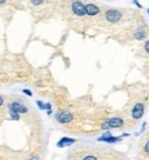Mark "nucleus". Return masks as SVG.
Returning <instances> with one entry per match:
<instances>
[{
	"mask_svg": "<svg viewBox=\"0 0 149 160\" xmlns=\"http://www.w3.org/2000/svg\"><path fill=\"white\" fill-rule=\"evenodd\" d=\"M123 126V120H122V118H112L107 120V122L102 124V130H109V128H119Z\"/></svg>",
	"mask_w": 149,
	"mask_h": 160,
	"instance_id": "nucleus-1",
	"label": "nucleus"
},
{
	"mask_svg": "<svg viewBox=\"0 0 149 160\" xmlns=\"http://www.w3.org/2000/svg\"><path fill=\"white\" fill-rule=\"evenodd\" d=\"M8 109H10V111H12V112H15V113H18V115L28 112V108H26L22 102H18V101L10 102V104H8Z\"/></svg>",
	"mask_w": 149,
	"mask_h": 160,
	"instance_id": "nucleus-2",
	"label": "nucleus"
},
{
	"mask_svg": "<svg viewBox=\"0 0 149 160\" xmlns=\"http://www.w3.org/2000/svg\"><path fill=\"white\" fill-rule=\"evenodd\" d=\"M55 119H57V122L62 123V124H65V123H69L72 119H73V115H72L71 112H68V111H62V112L57 113Z\"/></svg>",
	"mask_w": 149,
	"mask_h": 160,
	"instance_id": "nucleus-3",
	"label": "nucleus"
},
{
	"mask_svg": "<svg viewBox=\"0 0 149 160\" xmlns=\"http://www.w3.org/2000/svg\"><path fill=\"white\" fill-rule=\"evenodd\" d=\"M105 18L109 22H117L122 18V12L119 10H109V11H107V14H105Z\"/></svg>",
	"mask_w": 149,
	"mask_h": 160,
	"instance_id": "nucleus-4",
	"label": "nucleus"
},
{
	"mask_svg": "<svg viewBox=\"0 0 149 160\" xmlns=\"http://www.w3.org/2000/svg\"><path fill=\"white\" fill-rule=\"evenodd\" d=\"M72 11H73L76 15H79V17L86 15V8H84V4H83L82 2L72 3Z\"/></svg>",
	"mask_w": 149,
	"mask_h": 160,
	"instance_id": "nucleus-5",
	"label": "nucleus"
},
{
	"mask_svg": "<svg viewBox=\"0 0 149 160\" xmlns=\"http://www.w3.org/2000/svg\"><path fill=\"white\" fill-rule=\"evenodd\" d=\"M144 111H145V108H144V105L142 104H137V105H134V108H132V112H131V115H132V119H141L142 118V115H144Z\"/></svg>",
	"mask_w": 149,
	"mask_h": 160,
	"instance_id": "nucleus-6",
	"label": "nucleus"
},
{
	"mask_svg": "<svg viewBox=\"0 0 149 160\" xmlns=\"http://www.w3.org/2000/svg\"><path fill=\"white\" fill-rule=\"evenodd\" d=\"M84 8H86V14L90 15V17L99 14V7L95 4H84Z\"/></svg>",
	"mask_w": 149,
	"mask_h": 160,
	"instance_id": "nucleus-7",
	"label": "nucleus"
},
{
	"mask_svg": "<svg viewBox=\"0 0 149 160\" xmlns=\"http://www.w3.org/2000/svg\"><path fill=\"white\" fill-rule=\"evenodd\" d=\"M75 142H76V139H75V138H62L57 145H58V148H62V146L72 145V144H75Z\"/></svg>",
	"mask_w": 149,
	"mask_h": 160,
	"instance_id": "nucleus-8",
	"label": "nucleus"
},
{
	"mask_svg": "<svg viewBox=\"0 0 149 160\" xmlns=\"http://www.w3.org/2000/svg\"><path fill=\"white\" fill-rule=\"evenodd\" d=\"M120 137H101L98 138V141H102V142H119L120 141Z\"/></svg>",
	"mask_w": 149,
	"mask_h": 160,
	"instance_id": "nucleus-9",
	"label": "nucleus"
},
{
	"mask_svg": "<svg viewBox=\"0 0 149 160\" xmlns=\"http://www.w3.org/2000/svg\"><path fill=\"white\" fill-rule=\"evenodd\" d=\"M83 160H98V158L97 156H94V155H87Z\"/></svg>",
	"mask_w": 149,
	"mask_h": 160,
	"instance_id": "nucleus-10",
	"label": "nucleus"
},
{
	"mask_svg": "<svg viewBox=\"0 0 149 160\" xmlns=\"http://www.w3.org/2000/svg\"><path fill=\"white\" fill-rule=\"evenodd\" d=\"M135 38H137V39H142V38H144V32L138 31L137 33H135Z\"/></svg>",
	"mask_w": 149,
	"mask_h": 160,
	"instance_id": "nucleus-11",
	"label": "nucleus"
},
{
	"mask_svg": "<svg viewBox=\"0 0 149 160\" xmlns=\"http://www.w3.org/2000/svg\"><path fill=\"white\" fill-rule=\"evenodd\" d=\"M31 2H32V4L39 6V4H42V3H43V0H31Z\"/></svg>",
	"mask_w": 149,
	"mask_h": 160,
	"instance_id": "nucleus-12",
	"label": "nucleus"
},
{
	"mask_svg": "<svg viewBox=\"0 0 149 160\" xmlns=\"http://www.w3.org/2000/svg\"><path fill=\"white\" fill-rule=\"evenodd\" d=\"M24 92H25V94H26V95H32V92H31V91H29V90H24Z\"/></svg>",
	"mask_w": 149,
	"mask_h": 160,
	"instance_id": "nucleus-13",
	"label": "nucleus"
},
{
	"mask_svg": "<svg viewBox=\"0 0 149 160\" xmlns=\"http://www.w3.org/2000/svg\"><path fill=\"white\" fill-rule=\"evenodd\" d=\"M3 104H4V99H3V97L0 95V106H2Z\"/></svg>",
	"mask_w": 149,
	"mask_h": 160,
	"instance_id": "nucleus-14",
	"label": "nucleus"
},
{
	"mask_svg": "<svg viewBox=\"0 0 149 160\" xmlns=\"http://www.w3.org/2000/svg\"><path fill=\"white\" fill-rule=\"evenodd\" d=\"M29 160H39V158H31Z\"/></svg>",
	"mask_w": 149,
	"mask_h": 160,
	"instance_id": "nucleus-15",
	"label": "nucleus"
},
{
	"mask_svg": "<svg viewBox=\"0 0 149 160\" xmlns=\"http://www.w3.org/2000/svg\"><path fill=\"white\" fill-rule=\"evenodd\" d=\"M6 2V0H0V4H3V3H4Z\"/></svg>",
	"mask_w": 149,
	"mask_h": 160,
	"instance_id": "nucleus-16",
	"label": "nucleus"
}]
</instances>
